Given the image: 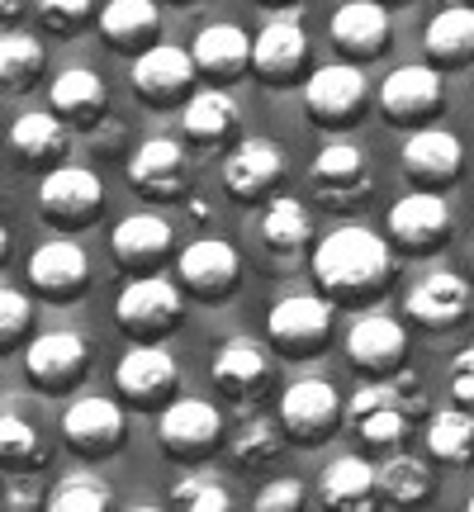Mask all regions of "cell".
<instances>
[{
	"label": "cell",
	"mask_w": 474,
	"mask_h": 512,
	"mask_svg": "<svg viewBox=\"0 0 474 512\" xmlns=\"http://www.w3.org/2000/svg\"><path fill=\"white\" fill-rule=\"evenodd\" d=\"M389 271H394L389 242L361 228V223L332 228L328 238L313 247V275L332 299H361V294L384 290Z\"/></svg>",
	"instance_id": "1"
},
{
	"label": "cell",
	"mask_w": 474,
	"mask_h": 512,
	"mask_svg": "<svg viewBox=\"0 0 474 512\" xmlns=\"http://www.w3.org/2000/svg\"><path fill=\"white\" fill-rule=\"evenodd\" d=\"M422 408H427V403H422V394H418V380H413V375H399V380L361 384L347 403V422L370 446H394V441H403L408 422L418 418Z\"/></svg>",
	"instance_id": "2"
},
{
	"label": "cell",
	"mask_w": 474,
	"mask_h": 512,
	"mask_svg": "<svg viewBox=\"0 0 474 512\" xmlns=\"http://www.w3.org/2000/svg\"><path fill=\"white\" fill-rule=\"evenodd\" d=\"M105 209V181L91 166H53L38 181V214L57 228H86Z\"/></svg>",
	"instance_id": "3"
},
{
	"label": "cell",
	"mask_w": 474,
	"mask_h": 512,
	"mask_svg": "<svg viewBox=\"0 0 474 512\" xmlns=\"http://www.w3.org/2000/svg\"><path fill=\"white\" fill-rule=\"evenodd\" d=\"M114 323L128 337H162L181 323V285L166 280V275H138L128 280L119 299H114Z\"/></svg>",
	"instance_id": "4"
},
{
	"label": "cell",
	"mask_w": 474,
	"mask_h": 512,
	"mask_svg": "<svg viewBox=\"0 0 474 512\" xmlns=\"http://www.w3.org/2000/svg\"><path fill=\"white\" fill-rule=\"evenodd\" d=\"M309 185L328 209H351V204H361L375 190V171H370V157L361 147L337 138V143H323L313 152Z\"/></svg>",
	"instance_id": "5"
},
{
	"label": "cell",
	"mask_w": 474,
	"mask_h": 512,
	"mask_svg": "<svg viewBox=\"0 0 474 512\" xmlns=\"http://www.w3.org/2000/svg\"><path fill=\"white\" fill-rule=\"evenodd\" d=\"M266 332H271V347L285 351V361H304L309 351L328 342L332 304L318 299V294H285L266 313Z\"/></svg>",
	"instance_id": "6"
},
{
	"label": "cell",
	"mask_w": 474,
	"mask_h": 512,
	"mask_svg": "<svg viewBox=\"0 0 474 512\" xmlns=\"http://www.w3.org/2000/svg\"><path fill=\"white\" fill-rule=\"evenodd\" d=\"M375 100H380L384 119H394V124H427L446 105V86H441L437 67L413 62V67H394V72L384 76Z\"/></svg>",
	"instance_id": "7"
},
{
	"label": "cell",
	"mask_w": 474,
	"mask_h": 512,
	"mask_svg": "<svg viewBox=\"0 0 474 512\" xmlns=\"http://www.w3.org/2000/svg\"><path fill=\"white\" fill-rule=\"evenodd\" d=\"M223 437V413L209 399H171L157 413V441L171 456H204Z\"/></svg>",
	"instance_id": "8"
},
{
	"label": "cell",
	"mask_w": 474,
	"mask_h": 512,
	"mask_svg": "<svg viewBox=\"0 0 474 512\" xmlns=\"http://www.w3.org/2000/svg\"><path fill=\"white\" fill-rule=\"evenodd\" d=\"M114 384H119V394L128 403H162L176 394V384H181V366H176V356L162 351L157 342H138V347H128L119 356V366H114Z\"/></svg>",
	"instance_id": "9"
},
{
	"label": "cell",
	"mask_w": 474,
	"mask_h": 512,
	"mask_svg": "<svg viewBox=\"0 0 474 512\" xmlns=\"http://www.w3.org/2000/svg\"><path fill=\"white\" fill-rule=\"evenodd\" d=\"M62 441L72 446L76 456L100 460L124 446V413L114 399H100V394H86V399L67 403L62 413Z\"/></svg>",
	"instance_id": "10"
},
{
	"label": "cell",
	"mask_w": 474,
	"mask_h": 512,
	"mask_svg": "<svg viewBox=\"0 0 474 512\" xmlns=\"http://www.w3.org/2000/svg\"><path fill=\"white\" fill-rule=\"evenodd\" d=\"M365 95H370V86H365V72L356 62H328L304 81V110L318 124H347L351 114L365 110Z\"/></svg>",
	"instance_id": "11"
},
{
	"label": "cell",
	"mask_w": 474,
	"mask_h": 512,
	"mask_svg": "<svg viewBox=\"0 0 474 512\" xmlns=\"http://www.w3.org/2000/svg\"><path fill=\"white\" fill-rule=\"evenodd\" d=\"M342 399L328 380H294L280 394V427L294 441H323L332 437V427L342 422Z\"/></svg>",
	"instance_id": "12"
},
{
	"label": "cell",
	"mask_w": 474,
	"mask_h": 512,
	"mask_svg": "<svg viewBox=\"0 0 474 512\" xmlns=\"http://www.w3.org/2000/svg\"><path fill=\"white\" fill-rule=\"evenodd\" d=\"M200 76V62L190 48H176V43H152L147 53L133 57V86L147 105H171L181 100Z\"/></svg>",
	"instance_id": "13"
},
{
	"label": "cell",
	"mask_w": 474,
	"mask_h": 512,
	"mask_svg": "<svg viewBox=\"0 0 474 512\" xmlns=\"http://www.w3.org/2000/svg\"><path fill=\"white\" fill-rule=\"evenodd\" d=\"M24 370H29V380L43 384V389H72L86 370H91V342L81 337V332H43L29 342L24 351Z\"/></svg>",
	"instance_id": "14"
},
{
	"label": "cell",
	"mask_w": 474,
	"mask_h": 512,
	"mask_svg": "<svg viewBox=\"0 0 474 512\" xmlns=\"http://www.w3.org/2000/svg\"><path fill=\"white\" fill-rule=\"evenodd\" d=\"M275 380V351L261 337L237 332L214 351V384L233 399H256L266 384Z\"/></svg>",
	"instance_id": "15"
},
{
	"label": "cell",
	"mask_w": 474,
	"mask_h": 512,
	"mask_svg": "<svg viewBox=\"0 0 474 512\" xmlns=\"http://www.w3.org/2000/svg\"><path fill=\"white\" fill-rule=\"evenodd\" d=\"M446 233H451V204L427 185H418L413 195H403L389 209V238L399 242L403 252H432L446 242Z\"/></svg>",
	"instance_id": "16"
},
{
	"label": "cell",
	"mask_w": 474,
	"mask_h": 512,
	"mask_svg": "<svg viewBox=\"0 0 474 512\" xmlns=\"http://www.w3.org/2000/svg\"><path fill=\"white\" fill-rule=\"evenodd\" d=\"M403 171H408V181L427 185V190H437V185L456 181L460 166H465V147L451 128H437V124H422L413 128L408 138H403Z\"/></svg>",
	"instance_id": "17"
},
{
	"label": "cell",
	"mask_w": 474,
	"mask_h": 512,
	"mask_svg": "<svg viewBox=\"0 0 474 512\" xmlns=\"http://www.w3.org/2000/svg\"><path fill=\"white\" fill-rule=\"evenodd\" d=\"M285 176V152L271 143V138H242L233 143V152L223 157V185H228V195L237 200H261V195H271L275 185Z\"/></svg>",
	"instance_id": "18"
},
{
	"label": "cell",
	"mask_w": 474,
	"mask_h": 512,
	"mask_svg": "<svg viewBox=\"0 0 474 512\" xmlns=\"http://www.w3.org/2000/svg\"><path fill=\"white\" fill-rule=\"evenodd\" d=\"M403 351H408V332L399 318L389 313H365L347 328V361L365 375H389L403 366Z\"/></svg>",
	"instance_id": "19"
},
{
	"label": "cell",
	"mask_w": 474,
	"mask_h": 512,
	"mask_svg": "<svg viewBox=\"0 0 474 512\" xmlns=\"http://www.w3.org/2000/svg\"><path fill=\"white\" fill-rule=\"evenodd\" d=\"M470 280L460 271H427L408 290V299H403V309H408V318H418L422 328H456L460 318L470 313Z\"/></svg>",
	"instance_id": "20"
},
{
	"label": "cell",
	"mask_w": 474,
	"mask_h": 512,
	"mask_svg": "<svg viewBox=\"0 0 474 512\" xmlns=\"http://www.w3.org/2000/svg\"><path fill=\"white\" fill-rule=\"evenodd\" d=\"M185 181H190V162H185V147L171 138H147L128 157V185L143 190L147 200H171L185 190Z\"/></svg>",
	"instance_id": "21"
},
{
	"label": "cell",
	"mask_w": 474,
	"mask_h": 512,
	"mask_svg": "<svg viewBox=\"0 0 474 512\" xmlns=\"http://www.w3.org/2000/svg\"><path fill=\"white\" fill-rule=\"evenodd\" d=\"M176 275L190 294L200 299H223L237 285V247L223 238H200L190 242L176 261Z\"/></svg>",
	"instance_id": "22"
},
{
	"label": "cell",
	"mask_w": 474,
	"mask_h": 512,
	"mask_svg": "<svg viewBox=\"0 0 474 512\" xmlns=\"http://www.w3.org/2000/svg\"><path fill=\"white\" fill-rule=\"evenodd\" d=\"M309 62V34L304 24L294 15L285 19H271L261 34H256V48H252V72L266 76V81H290V76L304 72Z\"/></svg>",
	"instance_id": "23"
},
{
	"label": "cell",
	"mask_w": 474,
	"mask_h": 512,
	"mask_svg": "<svg viewBox=\"0 0 474 512\" xmlns=\"http://www.w3.org/2000/svg\"><path fill=\"white\" fill-rule=\"evenodd\" d=\"M171 252V223L162 214H128L114 223L110 233V256L124 271H147Z\"/></svg>",
	"instance_id": "24"
},
{
	"label": "cell",
	"mask_w": 474,
	"mask_h": 512,
	"mask_svg": "<svg viewBox=\"0 0 474 512\" xmlns=\"http://www.w3.org/2000/svg\"><path fill=\"white\" fill-rule=\"evenodd\" d=\"M86 252L76 242L57 238V242H43L34 256H29V280H34L38 294L48 299H72V294L86 290Z\"/></svg>",
	"instance_id": "25"
},
{
	"label": "cell",
	"mask_w": 474,
	"mask_h": 512,
	"mask_svg": "<svg viewBox=\"0 0 474 512\" xmlns=\"http://www.w3.org/2000/svg\"><path fill=\"white\" fill-rule=\"evenodd\" d=\"M332 43L351 57H375L389 43V10L384 0H347L332 15Z\"/></svg>",
	"instance_id": "26"
},
{
	"label": "cell",
	"mask_w": 474,
	"mask_h": 512,
	"mask_svg": "<svg viewBox=\"0 0 474 512\" xmlns=\"http://www.w3.org/2000/svg\"><path fill=\"white\" fill-rule=\"evenodd\" d=\"M252 48L256 38H247L237 24H204L195 43H190V53L200 62L204 76H214V81H228V76H242L252 67Z\"/></svg>",
	"instance_id": "27"
},
{
	"label": "cell",
	"mask_w": 474,
	"mask_h": 512,
	"mask_svg": "<svg viewBox=\"0 0 474 512\" xmlns=\"http://www.w3.org/2000/svg\"><path fill=\"white\" fill-rule=\"evenodd\" d=\"M157 29H162L157 0H105V10H100L105 43L124 48V53H147L157 43Z\"/></svg>",
	"instance_id": "28"
},
{
	"label": "cell",
	"mask_w": 474,
	"mask_h": 512,
	"mask_svg": "<svg viewBox=\"0 0 474 512\" xmlns=\"http://www.w3.org/2000/svg\"><path fill=\"white\" fill-rule=\"evenodd\" d=\"M48 100H53V114H62L67 124H95L105 105H110V91H105V76L91 72V67H67V72L53 76L48 86Z\"/></svg>",
	"instance_id": "29"
},
{
	"label": "cell",
	"mask_w": 474,
	"mask_h": 512,
	"mask_svg": "<svg viewBox=\"0 0 474 512\" xmlns=\"http://www.w3.org/2000/svg\"><path fill=\"white\" fill-rule=\"evenodd\" d=\"M67 143H72V138H67V119H62V114L29 110V114H19L15 124H10V147H15L19 162H29V166L62 162Z\"/></svg>",
	"instance_id": "30"
},
{
	"label": "cell",
	"mask_w": 474,
	"mask_h": 512,
	"mask_svg": "<svg viewBox=\"0 0 474 512\" xmlns=\"http://www.w3.org/2000/svg\"><path fill=\"white\" fill-rule=\"evenodd\" d=\"M242 124V110H237V100L228 91H195L190 95V105L181 114V128L190 143L200 147H219L228 143Z\"/></svg>",
	"instance_id": "31"
},
{
	"label": "cell",
	"mask_w": 474,
	"mask_h": 512,
	"mask_svg": "<svg viewBox=\"0 0 474 512\" xmlns=\"http://www.w3.org/2000/svg\"><path fill=\"white\" fill-rule=\"evenodd\" d=\"M427 57L441 62V67H460L474 57V5H446L441 15H432L427 24Z\"/></svg>",
	"instance_id": "32"
},
{
	"label": "cell",
	"mask_w": 474,
	"mask_h": 512,
	"mask_svg": "<svg viewBox=\"0 0 474 512\" xmlns=\"http://www.w3.org/2000/svg\"><path fill=\"white\" fill-rule=\"evenodd\" d=\"M318 494L328 508H342V512H365L370 508V498L375 494V470L365 465L361 456H337L323 470V484H318Z\"/></svg>",
	"instance_id": "33"
},
{
	"label": "cell",
	"mask_w": 474,
	"mask_h": 512,
	"mask_svg": "<svg viewBox=\"0 0 474 512\" xmlns=\"http://www.w3.org/2000/svg\"><path fill=\"white\" fill-rule=\"evenodd\" d=\"M309 238H313V214L290 195H275L266 204V214H261V242L275 256H294Z\"/></svg>",
	"instance_id": "34"
},
{
	"label": "cell",
	"mask_w": 474,
	"mask_h": 512,
	"mask_svg": "<svg viewBox=\"0 0 474 512\" xmlns=\"http://www.w3.org/2000/svg\"><path fill=\"white\" fill-rule=\"evenodd\" d=\"M432 489H437V479H432V470H427L418 456H389L380 470H375V494H380L384 503L408 508V503H422Z\"/></svg>",
	"instance_id": "35"
},
{
	"label": "cell",
	"mask_w": 474,
	"mask_h": 512,
	"mask_svg": "<svg viewBox=\"0 0 474 512\" xmlns=\"http://www.w3.org/2000/svg\"><path fill=\"white\" fill-rule=\"evenodd\" d=\"M427 451L441 465H465L474 460V418L465 408H441L437 418L427 422Z\"/></svg>",
	"instance_id": "36"
},
{
	"label": "cell",
	"mask_w": 474,
	"mask_h": 512,
	"mask_svg": "<svg viewBox=\"0 0 474 512\" xmlns=\"http://www.w3.org/2000/svg\"><path fill=\"white\" fill-rule=\"evenodd\" d=\"M114 503V489L95 470H76L62 484L48 489V508L53 512H105Z\"/></svg>",
	"instance_id": "37"
},
{
	"label": "cell",
	"mask_w": 474,
	"mask_h": 512,
	"mask_svg": "<svg viewBox=\"0 0 474 512\" xmlns=\"http://www.w3.org/2000/svg\"><path fill=\"white\" fill-rule=\"evenodd\" d=\"M43 43H38L34 34H10L0 38V81L5 86H15V91H29L38 81V72H43Z\"/></svg>",
	"instance_id": "38"
},
{
	"label": "cell",
	"mask_w": 474,
	"mask_h": 512,
	"mask_svg": "<svg viewBox=\"0 0 474 512\" xmlns=\"http://www.w3.org/2000/svg\"><path fill=\"white\" fill-rule=\"evenodd\" d=\"M280 446H285V437H280V427L271 418H242V427L233 432V460L247 465V470L271 465L280 456Z\"/></svg>",
	"instance_id": "39"
},
{
	"label": "cell",
	"mask_w": 474,
	"mask_h": 512,
	"mask_svg": "<svg viewBox=\"0 0 474 512\" xmlns=\"http://www.w3.org/2000/svg\"><path fill=\"white\" fill-rule=\"evenodd\" d=\"M171 498H176V508H190V512H228L233 508V494L209 475H185Z\"/></svg>",
	"instance_id": "40"
},
{
	"label": "cell",
	"mask_w": 474,
	"mask_h": 512,
	"mask_svg": "<svg viewBox=\"0 0 474 512\" xmlns=\"http://www.w3.org/2000/svg\"><path fill=\"white\" fill-rule=\"evenodd\" d=\"M0 460H5V465H29V460H38L34 422H24L19 413H5V418H0Z\"/></svg>",
	"instance_id": "41"
},
{
	"label": "cell",
	"mask_w": 474,
	"mask_h": 512,
	"mask_svg": "<svg viewBox=\"0 0 474 512\" xmlns=\"http://www.w3.org/2000/svg\"><path fill=\"white\" fill-rule=\"evenodd\" d=\"M34 10L53 34H76V29L91 19L95 0H34Z\"/></svg>",
	"instance_id": "42"
},
{
	"label": "cell",
	"mask_w": 474,
	"mask_h": 512,
	"mask_svg": "<svg viewBox=\"0 0 474 512\" xmlns=\"http://www.w3.org/2000/svg\"><path fill=\"white\" fill-rule=\"evenodd\" d=\"M29 323H34V304H29V294H19L15 285H5V290H0V342L10 347Z\"/></svg>",
	"instance_id": "43"
},
{
	"label": "cell",
	"mask_w": 474,
	"mask_h": 512,
	"mask_svg": "<svg viewBox=\"0 0 474 512\" xmlns=\"http://www.w3.org/2000/svg\"><path fill=\"white\" fill-rule=\"evenodd\" d=\"M256 508L261 512H294V508H304V484L290 475H280L271 479L261 494H256Z\"/></svg>",
	"instance_id": "44"
},
{
	"label": "cell",
	"mask_w": 474,
	"mask_h": 512,
	"mask_svg": "<svg viewBox=\"0 0 474 512\" xmlns=\"http://www.w3.org/2000/svg\"><path fill=\"white\" fill-rule=\"evenodd\" d=\"M446 384H451L456 403H474V347L456 351V361L446 370Z\"/></svg>",
	"instance_id": "45"
},
{
	"label": "cell",
	"mask_w": 474,
	"mask_h": 512,
	"mask_svg": "<svg viewBox=\"0 0 474 512\" xmlns=\"http://www.w3.org/2000/svg\"><path fill=\"white\" fill-rule=\"evenodd\" d=\"M95 152H114V147H124V124L119 119H105V124H95Z\"/></svg>",
	"instance_id": "46"
},
{
	"label": "cell",
	"mask_w": 474,
	"mask_h": 512,
	"mask_svg": "<svg viewBox=\"0 0 474 512\" xmlns=\"http://www.w3.org/2000/svg\"><path fill=\"white\" fill-rule=\"evenodd\" d=\"M29 503H38L34 484H19V489H10V494H5V508H29Z\"/></svg>",
	"instance_id": "47"
},
{
	"label": "cell",
	"mask_w": 474,
	"mask_h": 512,
	"mask_svg": "<svg viewBox=\"0 0 474 512\" xmlns=\"http://www.w3.org/2000/svg\"><path fill=\"white\" fill-rule=\"evenodd\" d=\"M15 5H19V0H5V15H15Z\"/></svg>",
	"instance_id": "48"
},
{
	"label": "cell",
	"mask_w": 474,
	"mask_h": 512,
	"mask_svg": "<svg viewBox=\"0 0 474 512\" xmlns=\"http://www.w3.org/2000/svg\"><path fill=\"white\" fill-rule=\"evenodd\" d=\"M261 5H280V0H261Z\"/></svg>",
	"instance_id": "49"
},
{
	"label": "cell",
	"mask_w": 474,
	"mask_h": 512,
	"mask_svg": "<svg viewBox=\"0 0 474 512\" xmlns=\"http://www.w3.org/2000/svg\"><path fill=\"white\" fill-rule=\"evenodd\" d=\"M470 508H474V494H470Z\"/></svg>",
	"instance_id": "50"
},
{
	"label": "cell",
	"mask_w": 474,
	"mask_h": 512,
	"mask_svg": "<svg viewBox=\"0 0 474 512\" xmlns=\"http://www.w3.org/2000/svg\"><path fill=\"white\" fill-rule=\"evenodd\" d=\"M384 5H394V0H384Z\"/></svg>",
	"instance_id": "51"
}]
</instances>
